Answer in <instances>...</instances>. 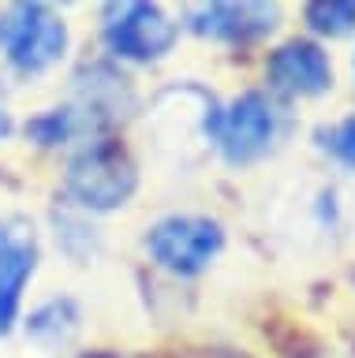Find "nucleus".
<instances>
[{"instance_id": "f257e3e1", "label": "nucleus", "mask_w": 355, "mask_h": 358, "mask_svg": "<svg viewBox=\"0 0 355 358\" xmlns=\"http://www.w3.org/2000/svg\"><path fill=\"white\" fill-rule=\"evenodd\" d=\"M68 194L90 213H113L120 206H127V198L139 187V172L131 164V157L120 145L94 142L79 150L68 161Z\"/></svg>"}, {"instance_id": "f03ea898", "label": "nucleus", "mask_w": 355, "mask_h": 358, "mask_svg": "<svg viewBox=\"0 0 355 358\" xmlns=\"http://www.w3.org/2000/svg\"><path fill=\"white\" fill-rule=\"evenodd\" d=\"M0 49L23 75H41L60 64L68 49V27L49 4H15L0 19Z\"/></svg>"}, {"instance_id": "7ed1b4c3", "label": "nucleus", "mask_w": 355, "mask_h": 358, "mask_svg": "<svg viewBox=\"0 0 355 358\" xmlns=\"http://www.w3.org/2000/svg\"><path fill=\"white\" fill-rule=\"evenodd\" d=\"M221 246H225V228L214 217H195V213L165 217L146 235L150 257L176 276H198L217 262Z\"/></svg>"}, {"instance_id": "20e7f679", "label": "nucleus", "mask_w": 355, "mask_h": 358, "mask_svg": "<svg viewBox=\"0 0 355 358\" xmlns=\"http://www.w3.org/2000/svg\"><path fill=\"white\" fill-rule=\"evenodd\" d=\"M102 34H105V45L120 60L153 64L172 52L176 38H180V27L158 4L131 0V4H113L105 11Z\"/></svg>"}, {"instance_id": "39448f33", "label": "nucleus", "mask_w": 355, "mask_h": 358, "mask_svg": "<svg viewBox=\"0 0 355 358\" xmlns=\"http://www.w3.org/2000/svg\"><path fill=\"white\" fill-rule=\"evenodd\" d=\"M217 142L228 164H251L270 153L277 142V108L265 94H243L221 112L217 123Z\"/></svg>"}, {"instance_id": "423d86ee", "label": "nucleus", "mask_w": 355, "mask_h": 358, "mask_svg": "<svg viewBox=\"0 0 355 358\" xmlns=\"http://www.w3.org/2000/svg\"><path fill=\"white\" fill-rule=\"evenodd\" d=\"M38 268V239L34 224L23 217L0 220V336L15 324L19 302Z\"/></svg>"}, {"instance_id": "0eeeda50", "label": "nucleus", "mask_w": 355, "mask_h": 358, "mask_svg": "<svg viewBox=\"0 0 355 358\" xmlns=\"http://www.w3.org/2000/svg\"><path fill=\"white\" fill-rule=\"evenodd\" d=\"M265 78L288 97H318L333 86V64L314 41H284L265 64Z\"/></svg>"}, {"instance_id": "6e6552de", "label": "nucleus", "mask_w": 355, "mask_h": 358, "mask_svg": "<svg viewBox=\"0 0 355 358\" xmlns=\"http://www.w3.org/2000/svg\"><path fill=\"white\" fill-rule=\"evenodd\" d=\"M281 19L277 4H202L187 15V27L217 41H254Z\"/></svg>"}, {"instance_id": "1a4fd4ad", "label": "nucleus", "mask_w": 355, "mask_h": 358, "mask_svg": "<svg viewBox=\"0 0 355 358\" xmlns=\"http://www.w3.org/2000/svg\"><path fill=\"white\" fill-rule=\"evenodd\" d=\"M79 321H83V313L71 299H49L30 313L27 332L34 336L41 347H64L75 332H79Z\"/></svg>"}, {"instance_id": "9d476101", "label": "nucleus", "mask_w": 355, "mask_h": 358, "mask_svg": "<svg viewBox=\"0 0 355 358\" xmlns=\"http://www.w3.org/2000/svg\"><path fill=\"white\" fill-rule=\"evenodd\" d=\"M307 22L314 34H329V38H340V34L355 30V4H344V0H329V4H310L307 8Z\"/></svg>"}, {"instance_id": "9b49d317", "label": "nucleus", "mask_w": 355, "mask_h": 358, "mask_svg": "<svg viewBox=\"0 0 355 358\" xmlns=\"http://www.w3.org/2000/svg\"><path fill=\"white\" fill-rule=\"evenodd\" d=\"M27 134L41 145H64L75 134V108H49L27 123Z\"/></svg>"}, {"instance_id": "f8f14e48", "label": "nucleus", "mask_w": 355, "mask_h": 358, "mask_svg": "<svg viewBox=\"0 0 355 358\" xmlns=\"http://www.w3.org/2000/svg\"><path fill=\"white\" fill-rule=\"evenodd\" d=\"M333 153H337L348 168H355V116H348L337 131H333Z\"/></svg>"}, {"instance_id": "ddd939ff", "label": "nucleus", "mask_w": 355, "mask_h": 358, "mask_svg": "<svg viewBox=\"0 0 355 358\" xmlns=\"http://www.w3.org/2000/svg\"><path fill=\"white\" fill-rule=\"evenodd\" d=\"M12 112H8V97H4V86H0V138H8L12 134Z\"/></svg>"}, {"instance_id": "4468645a", "label": "nucleus", "mask_w": 355, "mask_h": 358, "mask_svg": "<svg viewBox=\"0 0 355 358\" xmlns=\"http://www.w3.org/2000/svg\"><path fill=\"white\" fill-rule=\"evenodd\" d=\"M206 358H243V355H232V351H217V355H206Z\"/></svg>"}]
</instances>
